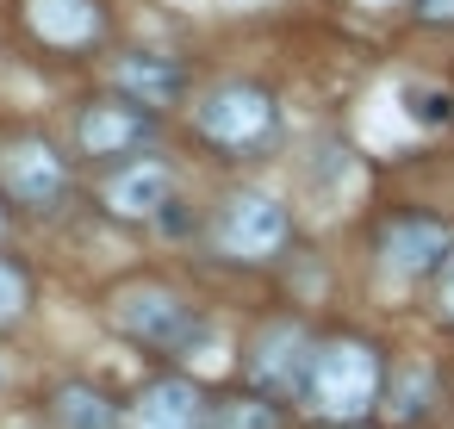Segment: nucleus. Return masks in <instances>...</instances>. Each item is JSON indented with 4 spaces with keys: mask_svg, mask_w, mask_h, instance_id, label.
<instances>
[{
    "mask_svg": "<svg viewBox=\"0 0 454 429\" xmlns=\"http://www.w3.org/2000/svg\"><path fill=\"white\" fill-rule=\"evenodd\" d=\"M51 417H57V429H119L113 398L94 392V386H82V379H69V386L51 392Z\"/></svg>",
    "mask_w": 454,
    "mask_h": 429,
    "instance_id": "nucleus-13",
    "label": "nucleus"
},
{
    "mask_svg": "<svg viewBox=\"0 0 454 429\" xmlns=\"http://www.w3.org/2000/svg\"><path fill=\"white\" fill-rule=\"evenodd\" d=\"M26 305H32V280H26V268H20L13 255H0V330H13V324L26 317Z\"/></svg>",
    "mask_w": 454,
    "mask_h": 429,
    "instance_id": "nucleus-15",
    "label": "nucleus"
},
{
    "mask_svg": "<svg viewBox=\"0 0 454 429\" xmlns=\"http://www.w3.org/2000/svg\"><path fill=\"white\" fill-rule=\"evenodd\" d=\"M168 199H175V187H168V168L162 162H131V168H119L106 181V206L119 218H156Z\"/></svg>",
    "mask_w": 454,
    "mask_h": 429,
    "instance_id": "nucleus-8",
    "label": "nucleus"
},
{
    "mask_svg": "<svg viewBox=\"0 0 454 429\" xmlns=\"http://www.w3.org/2000/svg\"><path fill=\"white\" fill-rule=\"evenodd\" d=\"M193 119H200V137L218 144V150H231V156H255V150L274 144V131H280V106H274L262 88H249V82L212 88Z\"/></svg>",
    "mask_w": 454,
    "mask_h": 429,
    "instance_id": "nucleus-2",
    "label": "nucleus"
},
{
    "mask_svg": "<svg viewBox=\"0 0 454 429\" xmlns=\"http://www.w3.org/2000/svg\"><path fill=\"white\" fill-rule=\"evenodd\" d=\"M448 305H454V280H448Z\"/></svg>",
    "mask_w": 454,
    "mask_h": 429,
    "instance_id": "nucleus-18",
    "label": "nucleus"
},
{
    "mask_svg": "<svg viewBox=\"0 0 454 429\" xmlns=\"http://www.w3.org/2000/svg\"><path fill=\"white\" fill-rule=\"evenodd\" d=\"M26 20L44 44H88L100 32V7L94 0H26Z\"/></svg>",
    "mask_w": 454,
    "mask_h": 429,
    "instance_id": "nucleus-10",
    "label": "nucleus"
},
{
    "mask_svg": "<svg viewBox=\"0 0 454 429\" xmlns=\"http://www.w3.org/2000/svg\"><path fill=\"white\" fill-rule=\"evenodd\" d=\"M386 255L398 274H423V268H435V255H448V230L435 218H398L386 230Z\"/></svg>",
    "mask_w": 454,
    "mask_h": 429,
    "instance_id": "nucleus-12",
    "label": "nucleus"
},
{
    "mask_svg": "<svg viewBox=\"0 0 454 429\" xmlns=\"http://www.w3.org/2000/svg\"><path fill=\"white\" fill-rule=\"evenodd\" d=\"M119 88H125V100H137V106H168V100L187 88V75H181V63L137 51V57L119 63Z\"/></svg>",
    "mask_w": 454,
    "mask_h": 429,
    "instance_id": "nucleus-11",
    "label": "nucleus"
},
{
    "mask_svg": "<svg viewBox=\"0 0 454 429\" xmlns=\"http://www.w3.org/2000/svg\"><path fill=\"white\" fill-rule=\"evenodd\" d=\"M206 429H280V410L262 398H224L206 410Z\"/></svg>",
    "mask_w": 454,
    "mask_h": 429,
    "instance_id": "nucleus-14",
    "label": "nucleus"
},
{
    "mask_svg": "<svg viewBox=\"0 0 454 429\" xmlns=\"http://www.w3.org/2000/svg\"><path fill=\"white\" fill-rule=\"evenodd\" d=\"M404 106H411V119H423V125L448 119V94H435V88H404Z\"/></svg>",
    "mask_w": 454,
    "mask_h": 429,
    "instance_id": "nucleus-16",
    "label": "nucleus"
},
{
    "mask_svg": "<svg viewBox=\"0 0 454 429\" xmlns=\"http://www.w3.org/2000/svg\"><path fill=\"white\" fill-rule=\"evenodd\" d=\"M113 317H119L125 336H137V342H150V348H187V342H200L193 305H181V299L162 292V286H131V292L113 305Z\"/></svg>",
    "mask_w": 454,
    "mask_h": 429,
    "instance_id": "nucleus-4",
    "label": "nucleus"
},
{
    "mask_svg": "<svg viewBox=\"0 0 454 429\" xmlns=\"http://www.w3.org/2000/svg\"><path fill=\"white\" fill-rule=\"evenodd\" d=\"M423 13L429 20H454V0H423Z\"/></svg>",
    "mask_w": 454,
    "mask_h": 429,
    "instance_id": "nucleus-17",
    "label": "nucleus"
},
{
    "mask_svg": "<svg viewBox=\"0 0 454 429\" xmlns=\"http://www.w3.org/2000/svg\"><path fill=\"white\" fill-rule=\"evenodd\" d=\"M305 361H311V342H305V330H293V324H274V330L262 336L255 379H262L268 392H293V386L305 379Z\"/></svg>",
    "mask_w": 454,
    "mask_h": 429,
    "instance_id": "nucleus-9",
    "label": "nucleus"
},
{
    "mask_svg": "<svg viewBox=\"0 0 454 429\" xmlns=\"http://www.w3.org/2000/svg\"><path fill=\"white\" fill-rule=\"evenodd\" d=\"M280 243H286V212H280L268 193H243V199L224 206V218H218V249H224V255L262 261V255H274Z\"/></svg>",
    "mask_w": 454,
    "mask_h": 429,
    "instance_id": "nucleus-5",
    "label": "nucleus"
},
{
    "mask_svg": "<svg viewBox=\"0 0 454 429\" xmlns=\"http://www.w3.org/2000/svg\"><path fill=\"white\" fill-rule=\"evenodd\" d=\"M75 137H82L88 156H131V150L150 137V113H144L137 100H94V106L82 113Z\"/></svg>",
    "mask_w": 454,
    "mask_h": 429,
    "instance_id": "nucleus-6",
    "label": "nucleus"
},
{
    "mask_svg": "<svg viewBox=\"0 0 454 429\" xmlns=\"http://www.w3.org/2000/svg\"><path fill=\"white\" fill-rule=\"evenodd\" d=\"M0 193L26 212H51L69 193V168L44 137H13V144H0Z\"/></svg>",
    "mask_w": 454,
    "mask_h": 429,
    "instance_id": "nucleus-3",
    "label": "nucleus"
},
{
    "mask_svg": "<svg viewBox=\"0 0 454 429\" xmlns=\"http://www.w3.org/2000/svg\"><path fill=\"white\" fill-rule=\"evenodd\" d=\"M305 398L324 410V417H336V423H348V417H361L367 404H373V392H380V355L373 348H361V342H330V348H311V361H305Z\"/></svg>",
    "mask_w": 454,
    "mask_h": 429,
    "instance_id": "nucleus-1",
    "label": "nucleus"
},
{
    "mask_svg": "<svg viewBox=\"0 0 454 429\" xmlns=\"http://www.w3.org/2000/svg\"><path fill=\"white\" fill-rule=\"evenodd\" d=\"M131 429H206V404L187 379H156L131 404Z\"/></svg>",
    "mask_w": 454,
    "mask_h": 429,
    "instance_id": "nucleus-7",
    "label": "nucleus"
}]
</instances>
